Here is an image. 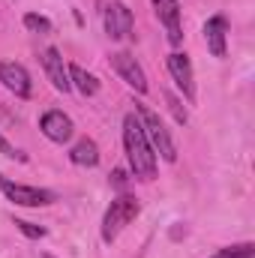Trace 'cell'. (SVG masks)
I'll return each instance as SVG.
<instances>
[{
    "label": "cell",
    "instance_id": "cell-1",
    "mask_svg": "<svg viewBox=\"0 0 255 258\" xmlns=\"http://www.w3.org/2000/svg\"><path fill=\"white\" fill-rule=\"evenodd\" d=\"M123 147L129 156V168L138 180H153L156 177V153L141 129V120L135 114L123 117Z\"/></svg>",
    "mask_w": 255,
    "mask_h": 258
},
{
    "label": "cell",
    "instance_id": "cell-2",
    "mask_svg": "<svg viewBox=\"0 0 255 258\" xmlns=\"http://www.w3.org/2000/svg\"><path fill=\"white\" fill-rule=\"evenodd\" d=\"M135 117L141 120V129H144V135H147L153 153H159L165 162H174V159H177V147H174V141H171V135H168L165 123L159 120V114H156L150 105L138 102V105H135Z\"/></svg>",
    "mask_w": 255,
    "mask_h": 258
},
{
    "label": "cell",
    "instance_id": "cell-3",
    "mask_svg": "<svg viewBox=\"0 0 255 258\" xmlns=\"http://www.w3.org/2000/svg\"><path fill=\"white\" fill-rule=\"evenodd\" d=\"M138 213H141L138 198H132V195H120V198H114L111 207L105 210V219H102V240L111 243V240L126 228Z\"/></svg>",
    "mask_w": 255,
    "mask_h": 258
},
{
    "label": "cell",
    "instance_id": "cell-4",
    "mask_svg": "<svg viewBox=\"0 0 255 258\" xmlns=\"http://www.w3.org/2000/svg\"><path fill=\"white\" fill-rule=\"evenodd\" d=\"M0 192L6 195L9 201L21 204V207H45V204H54L57 195L51 189H36V186H24V183H12L0 174Z\"/></svg>",
    "mask_w": 255,
    "mask_h": 258
},
{
    "label": "cell",
    "instance_id": "cell-5",
    "mask_svg": "<svg viewBox=\"0 0 255 258\" xmlns=\"http://www.w3.org/2000/svg\"><path fill=\"white\" fill-rule=\"evenodd\" d=\"M0 84H3L9 93H15L18 99H27V96L33 93L30 72L21 63H15V60H3V63H0Z\"/></svg>",
    "mask_w": 255,
    "mask_h": 258
},
{
    "label": "cell",
    "instance_id": "cell-6",
    "mask_svg": "<svg viewBox=\"0 0 255 258\" xmlns=\"http://www.w3.org/2000/svg\"><path fill=\"white\" fill-rule=\"evenodd\" d=\"M108 60L114 66V72L126 81L135 93H147V75H144V69L138 66V60H135L129 51H114Z\"/></svg>",
    "mask_w": 255,
    "mask_h": 258
},
{
    "label": "cell",
    "instance_id": "cell-7",
    "mask_svg": "<svg viewBox=\"0 0 255 258\" xmlns=\"http://www.w3.org/2000/svg\"><path fill=\"white\" fill-rule=\"evenodd\" d=\"M132 24H135V18H132V9L126 3L114 0V3L105 6V33L111 39H126L132 33Z\"/></svg>",
    "mask_w": 255,
    "mask_h": 258
},
{
    "label": "cell",
    "instance_id": "cell-8",
    "mask_svg": "<svg viewBox=\"0 0 255 258\" xmlns=\"http://www.w3.org/2000/svg\"><path fill=\"white\" fill-rule=\"evenodd\" d=\"M153 9H156V18L162 21L165 33H168V42H171V45H180V42H183L180 3H177V0H153Z\"/></svg>",
    "mask_w": 255,
    "mask_h": 258
},
{
    "label": "cell",
    "instance_id": "cell-9",
    "mask_svg": "<svg viewBox=\"0 0 255 258\" xmlns=\"http://www.w3.org/2000/svg\"><path fill=\"white\" fill-rule=\"evenodd\" d=\"M39 129H42V135H45L48 141H54V144H66V141L72 138V132H75L69 114L57 111V108H51V111H45V114L39 117Z\"/></svg>",
    "mask_w": 255,
    "mask_h": 258
},
{
    "label": "cell",
    "instance_id": "cell-10",
    "mask_svg": "<svg viewBox=\"0 0 255 258\" xmlns=\"http://www.w3.org/2000/svg\"><path fill=\"white\" fill-rule=\"evenodd\" d=\"M42 66H45V75L54 84V90H60V93L72 90V84H69V66L63 63V57H60L57 48H45L42 51Z\"/></svg>",
    "mask_w": 255,
    "mask_h": 258
},
{
    "label": "cell",
    "instance_id": "cell-11",
    "mask_svg": "<svg viewBox=\"0 0 255 258\" xmlns=\"http://www.w3.org/2000/svg\"><path fill=\"white\" fill-rule=\"evenodd\" d=\"M168 72H171L174 84L183 90V96L192 102V99H195V84H192V63H189V57H186L183 51L168 54Z\"/></svg>",
    "mask_w": 255,
    "mask_h": 258
},
{
    "label": "cell",
    "instance_id": "cell-12",
    "mask_svg": "<svg viewBox=\"0 0 255 258\" xmlns=\"http://www.w3.org/2000/svg\"><path fill=\"white\" fill-rule=\"evenodd\" d=\"M225 33H228V21L222 15H213L204 24V42L213 57H225Z\"/></svg>",
    "mask_w": 255,
    "mask_h": 258
},
{
    "label": "cell",
    "instance_id": "cell-13",
    "mask_svg": "<svg viewBox=\"0 0 255 258\" xmlns=\"http://www.w3.org/2000/svg\"><path fill=\"white\" fill-rule=\"evenodd\" d=\"M69 159H72L75 165H81V168H93V165H99V147H96V141L81 138V141L69 150Z\"/></svg>",
    "mask_w": 255,
    "mask_h": 258
},
{
    "label": "cell",
    "instance_id": "cell-14",
    "mask_svg": "<svg viewBox=\"0 0 255 258\" xmlns=\"http://www.w3.org/2000/svg\"><path fill=\"white\" fill-rule=\"evenodd\" d=\"M69 84L78 87V93H84V96H96L99 93V78L90 75L84 66H78V63L69 66Z\"/></svg>",
    "mask_w": 255,
    "mask_h": 258
},
{
    "label": "cell",
    "instance_id": "cell-15",
    "mask_svg": "<svg viewBox=\"0 0 255 258\" xmlns=\"http://www.w3.org/2000/svg\"><path fill=\"white\" fill-rule=\"evenodd\" d=\"M252 255H255L252 243H240V246H225V249H219L213 258H252Z\"/></svg>",
    "mask_w": 255,
    "mask_h": 258
},
{
    "label": "cell",
    "instance_id": "cell-16",
    "mask_svg": "<svg viewBox=\"0 0 255 258\" xmlns=\"http://www.w3.org/2000/svg\"><path fill=\"white\" fill-rule=\"evenodd\" d=\"M24 27H27V30H33V33H48V30H51V21H48L45 15L27 12V15H24Z\"/></svg>",
    "mask_w": 255,
    "mask_h": 258
},
{
    "label": "cell",
    "instance_id": "cell-17",
    "mask_svg": "<svg viewBox=\"0 0 255 258\" xmlns=\"http://www.w3.org/2000/svg\"><path fill=\"white\" fill-rule=\"evenodd\" d=\"M165 99H168V108H171L174 120H177V123H186V120H189V114H186V108L180 105V99H177L174 93H165Z\"/></svg>",
    "mask_w": 255,
    "mask_h": 258
},
{
    "label": "cell",
    "instance_id": "cell-18",
    "mask_svg": "<svg viewBox=\"0 0 255 258\" xmlns=\"http://www.w3.org/2000/svg\"><path fill=\"white\" fill-rule=\"evenodd\" d=\"M15 228H18L21 234H27V237H33V240H39V237H45V228H42V225H33V222H24V219H15Z\"/></svg>",
    "mask_w": 255,
    "mask_h": 258
},
{
    "label": "cell",
    "instance_id": "cell-19",
    "mask_svg": "<svg viewBox=\"0 0 255 258\" xmlns=\"http://www.w3.org/2000/svg\"><path fill=\"white\" fill-rule=\"evenodd\" d=\"M0 153H3V156H9V159H21V162L27 159V156H24L21 150H15V147H12V144L3 138V135H0Z\"/></svg>",
    "mask_w": 255,
    "mask_h": 258
},
{
    "label": "cell",
    "instance_id": "cell-20",
    "mask_svg": "<svg viewBox=\"0 0 255 258\" xmlns=\"http://www.w3.org/2000/svg\"><path fill=\"white\" fill-rule=\"evenodd\" d=\"M126 180H129V174L123 171V168H117V171L111 174V183H114L117 189H123V186H126Z\"/></svg>",
    "mask_w": 255,
    "mask_h": 258
}]
</instances>
